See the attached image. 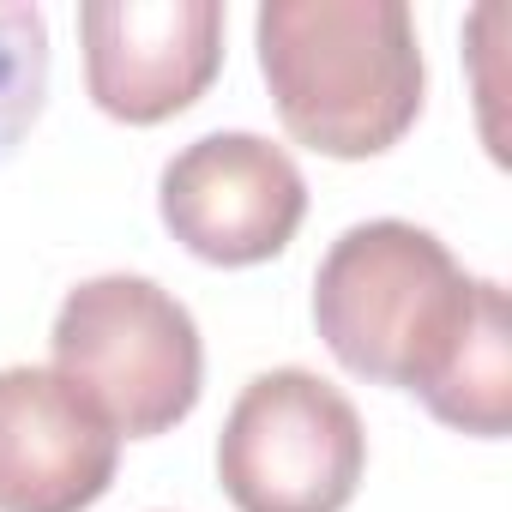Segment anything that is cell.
Returning <instances> with one entry per match:
<instances>
[{"label":"cell","mask_w":512,"mask_h":512,"mask_svg":"<svg viewBox=\"0 0 512 512\" xmlns=\"http://www.w3.org/2000/svg\"><path fill=\"white\" fill-rule=\"evenodd\" d=\"M115 464L121 434L55 368H0V512H85Z\"/></svg>","instance_id":"52a82bcc"},{"label":"cell","mask_w":512,"mask_h":512,"mask_svg":"<svg viewBox=\"0 0 512 512\" xmlns=\"http://www.w3.org/2000/svg\"><path fill=\"white\" fill-rule=\"evenodd\" d=\"M253 37L296 145L362 163L416 127L428 67L404 0H266Z\"/></svg>","instance_id":"6da1fadb"},{"label":"cell","mask_w":512,"mask_h":512,"mask_svg":"<svg viewBox=\"0 0 512 512\" xmlns=\"http://www.w3.org/2000/svg\"><path fill=\"white\" fill-rule=\"evenodd\" d=\"M49 97V19L25 0H0V163L37 127Z\"/></svg>","instance_id":"9c48e42d"},{"label":"cell","mask_w":512,"mask_h":512,"mask_svg":"<svg viewBox=\"0 0 512 512\" xmlns=\"http://www.w3.org/2000/svg\"><path fill=\"white\" fill-rule=\"evenodd\" d=\"M422 404L458 434H476V440L506 434V422H512V308H506L500 284L482 290L476 326L464 332L446 374L422 392Z\"/></svg>","instance_id":"ba28073f"},{"label":"cell","mask_w":512,"mask_h":512,"mask_svg":"<svg viewBox=\"0 0 512 512\" xmlns=\"http://www.w3.org/2000/svg\"><path fill=\"white\" fill-rule=\"evenodd\" d=\"M91 103L127 127L193 109L223 67L217 0H91L79 7Z\"/></svg>","instance_id":"8992f818"},{"label":"cell","mask_w":512,"mask_h":512,"mask_svg":"<svg viewBox=\"0 0 512 512\" xmlns=\"http://www.w3.org/2000/svg\"><path fill=\"white\" fill-rule=\"evenodd\" d=\"M157 211L205 266H260L296 241L308 181L296 157L260 133H205L163 163Z\"/></svg>","instance_id":"5b68a950"},{"label":"cell","mask_w":512,"mask_h":512,"mask_svg":"<svg viewBox=\"0 0 512 512\" xmlns=\"http://www.w3.org/2000/svg\"><path fill=\"white\" fill-rule=\"evenodd\" d=\"M55 374L127 440L169 434L193 416L205 344L193 314L151 278L109 272L67 290L55 314Z\"/></svg>","instance_id":"3957f363"},{"label":"cell","mask_w":512,"mask_h":512,"mask_svg":"<svg viewBox=\"0 0 512 512\" xmlns=\"http://www.w3.org/2000/svg\"><path fill=\"white\" fill-rule=\"evenodd\" d=\"M362 470L368 434L356 404L308 368L247 380L217 434V482L235 512H344Z\"/></svg>","instance_id":"277c9868"},{"label":"cell","mask_w":512,"mask_h":512,"mask_svg":"<svg viewBox=\"0 0 512 512\" xmlns=\"http://www.w3.org/2000/svg\"><path fill=\"white\" fill-rule=\"evenodd\" d=\"M488 278H470L446 241L404 217L356 223L314 272V326L338 368L374 386L428 392L482 314Z\"/></svg>","instance_id":"7a4b0ae2"}]
</instances>
